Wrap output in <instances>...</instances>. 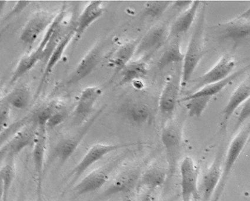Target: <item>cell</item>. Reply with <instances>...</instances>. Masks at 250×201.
<instances>
[{"label":"cell","mask_w":250,"mask_h":201,"mask_svg":"<svg viewBox=\"0 0 250 201\" xmlns=\"http://www.w3.org/2000/svg\"><path fill=\"white\" fill-rule=\"evenodd\" d=\"M57 111V105L51 103L39 111L36 117V122L39 127H47V123L53 115Z\"/></svg>","instance_id":"34"},{"label":"cell","mask_w":250,"mask_h":201,"mask_svg":"<svg viewBox=\"0 0 250 201\" xmlns=\"http://www.w3.org/2000/svg\"><path fill=\"white\" fill-rule=\"evenodd\" d=\"M249 67L250 65L240 69V70L235 72L234 73L231 74L228 78L224 79L223 81L206 85L205 87L200 89L199 90L194 92L188 96L183 98L182 99L180 100V101L185 102L186 100L194 97H207L212 98L215 95L220 93L221 91L224 90V88L230 84L231 82H233L238 77L246 73V71L248 70Z\"/></svg>","instance_id":"25"},{"label":"cell","mask_w":250,"mask_h":201,"mask_svg":"<svg viewBox=\"0 0 250 201\" xmlns=\"http://www.w3.org/2000/svg\"><path fill=\"white\" fill-rule=\"evenodd\" d=\"M130 144L96 143L89 148L83 159L72 172L75 181L79 179L89 168L108 154L126 147Z\"/></svg>","instance_id":"7"},{"label":"cell","mask_w":250,"mask_h":201,"mask_svg":"<svg viewBox=\"0 0 250 201\" xmlns=\"http://www.w3.org/2000/svg\"></svg>","instance_id":"45"},{"label":"cell","mask_w":250,"mask_h":201,"mask_svg":"<svg viewBox=\"0 0 250 201\" xmlns=\"http://www.w3.org/2000/svg\"><path fill=\"white\" fill-rule=\"evenodd\" d=\"M46 128L47 127L38 126L35 141L33 145V159L37 177V192H38L39 198L41 193L46 146H47Z\"/></svg>","instance_id":"15"},{"label":"cell","mask_w":250,"mask_h":201,"mask_svg":"<svg viewBox=\"0 0 250 201\" xmlns=\"http://www.w3.org/2000/svg\"><path fill=\"white\" fill-rule=\"evenodd\" d=\"M102 48L100 46L92 49L83 57L75 70L71 78L67 81V85H73L78 82L91 74L99 64L102 58Z\"/></svg>","instance_id":"18"},{"label":"cell","mask_w":250,"mask_h":201,"mask_svg":"<svg viewBox=\"0 0 250 201\" xmlns=\"http://www.w3.org/2000/svg\"><path fill=\"white\" fill-rule=\"evenodd\" d=\"M167 177V171L165 168L158 165L150 166L141 177L140 185L146 190L156 191L163 185Z\"/></svg>","instance_id":"27"},{"label":"cell","mask_w":250,"mask_h":201,"mask_svg":"<svg viewBox=\"0 0 250 201\" xmlns=\"http://www.w3.org/2000/svg\"><path fill=\"white\" fill-rule=\"evenodd\" d=\"M110 171L106 169H99L91 172L76 185L74 191L79 195L96 191L107 183Z\"/></svg>","instance_id":"21"},{"label":"cell","mask_w":250,"mask_h":201,"mask_svg":"<svg viewBox=\"0 0 250 201\" xmlns=\"http://www.w3.org/2000/svg\"><path fill=\"white\" fill-rule=\"evenodd\" d=\"M0 176L1 181V201H8L11 186L15 178V171L13 166L10 163L2 166Z\"/></svg>","instance_id":"32"},{"label":"cell","mask_w":250,"mask_h":201,"mask_svg":"<svg viewBox=\"0 0 250 201\" xmlns=\"http://www.w3.org/2000/svg\"><path fill=\"white\" fill-rule=\"evenodd\" d=\"M18 201H24V200H23L22 199H20Z\"/></svg>","instance_id":"42"},{"label":"cell","mask_w":250,"mask_h":201,"mask_svg":"<svg viewBox=\"0 0 250 201\" xmlns=\"http://www.w3.org/2000/svg\"><path fill=\"white\" fill-rule=\"evenodd\" d=\"M212 98L199 97L191 98L185 102L189 117L199 118L205 111Z\"/></svg>","instance_id":"31"},{"label":"cell","mask_w":250,"mask_h":201,"mask_svg":"<svg viewBox=\"0 0 250 201\" xmlns=\"http://www.w3.org/2000/svg\"><path fill=\"white\" fill-rule=\"evenodd\" d=\"M219 33L223 39L239 41L250 36V20L237 18L224 23L220 25Z\"/></svg>","instance_id":"20"},{"label":"cell","mask_w":250,"mask_h":201,"mask_svg":"<svg viewBox=\"0 0 250 201\" xmlns=\"http://www.w3.org/2000/svg\"><path fill=\"white\" fill-rule=\"evenodd\" d=\"M169 31L165 25H156L139 41L135 56L147 57L162 47L168 39Z\"/></svg>","instance_id":"11"},{"label":"cell","mask_w":250,"mask_h":201,"mask_svg":"<svg viewBox=\"0 0 250 201\" xmlns=\"http://www.w3.org/2000/svg\"><path fill=\"white\" fill-rule=\"evenodd\" d=\"M234 67L235 61L232 57H223L211 70L192 81V90L195 92L206 85L223 81L230 76Z\"/></svg>","instance_id":"9"},{"label":"cell","mask_w":250,"mask_h":201,"mask_svg":"<svg viewBox=\"0 0 250 201\" xmlns=\"http://www.w3.org/2000/svg\"><path fill=\"white\" fill-rule=\"evenodd\" d=\"M104 13L103 1H92L87 5L76 21L75 28V40H78L89 27L99 20Z\"/></svg>","instance_id":"16"},{"label":"cell","mask_w":250,"mask_h":201,"mask_svg":"<svg viewBox=\"0 0 250 201\" xmlns=\"http://www.w3.org/2000/svg\"><path fill=\"white\" fill-rule=\"evenodd\" d=\"M127 201H134L133 200H128Z\"/></svg>","instance_id":"41"},{"label":"cell","mask_w":250,"mask_h":201,"mask_svg":"<svg viewBox=\"0 0 250 201\" xmlns=\"http://www.w3.org/2000/svg\"><path fill=\"white\" fill-rule=\"evenodd\" d=\"M250 96V84L243 83L238 86L231 96L223 112L221 128L225 129L232 115L240 105L244 104Z\"/></svg>","instance_id":"23"},{"label":"cell","mask_w":250,"mask_h":201,"mask_svg":"<svg viewBox=\"0 0 250 201\" xmlns=\"http://www.w3.org/2000/svg\"><path fill=\"white\" fill-rule=\"evenodd\" d=\"M200 5V1H193L190 6L178 17L169 30L168 40L180 38L183 34L188 32L196 18Z\"/></svg>","instance_id":"17"},{"label":"cell","mask_w":250,"mask_h":201,"mask_svg":"<svg viewBox=\"0 0 250 201\" xmlns=\"http://www.w3.org/2000/svg\"><path fill=\"white\" fill-rule=\"evenodd\" d=\"M161 141L165 148L168 172L174 174L179 164L182 148V130L176 122H171L164 127Z\"/></svg>","instance_id":"4"},{"label":"cell","mask_w":250,"mask_h":201,"mask_svg":"<svg viewBox=\"0 0 250 201\" xmlns=\"http://www.w3.org/2000/svg\"><path fill=\"white\" fill-rule=\"evenodd\" d=\"M76 22H73V24L69 27L68 31H66L63 35L61 40L57 45L55 48L54 49L51 55L49 56L47 65L45 66L44 73L40 81V85L37 89L36 97H38L42 91L43 86H44L46 81L50 77L51 72L56 67L57 63L62 59L63 53H64L66 48L69 43H70L72 39L74 38L75 36V28H76Z\"/></svg>","instance_id":"14"},{"label":"cell","mask_w":250,"mask_h":201,"mask_svg":"<svg viewBox=\"0 0 250 201\" xmlns=\"http://www.w3.org/2000/svg\"><path fill=\"white\" fill-rule=\"evenodd\" d=\"M139 41H132L125 43L117 49L109 61V64L117 74L122 71L130 62V60L136 54Z\"/></svg>","instance_id":"26"},{"label":"cell","mask_w":250,"mask_h":201,"mask_svg":"<svg viewBox=\"0 0 250 201\" xmlns=\"http://www.w3.org/2000/svg\"><path fill=\"white\" fill-rule=\"evenodd\" d=\"M102 93V89L98 87H89L83 90L74 111L75 122L81 124L88 119Z\"/></svg>","instance_id":"12"},{"label":"cell","mask_w":250,"mask_h":201,"mask_svg":"<svg viewBox=\"0 0 250 201\" xmlns=\"http://www.w3.org/2000/svg\"><path fill=\"white\" fill-rule=\"evenodd\" d=\"M249 125H250V122L249 123Z\"/></svg>","instance_id":"44"},{"label":"cell","mask_w":250,"mask_h":201,"mask_svg":"<svg viewBox=\"0 0 250 201\" xmlns=\"http://www.w3.org/2000/svg\"><path fill=\"white\" fill-rule=\"evenodd\" d=\"M172 40V41L163 51L158 61V66L161 70L169 65H176L183 62L185 54H183L181 50L180 38Z\"/></svg>","instance_id":"28"},{"label":"cell","mask_w":250,"mask_h":201,"mask_svg":"<svg viewBox=\"0 0 250 201\" xmlns=\"http://www.w3.org/2000/svg\"><path fill=\"white\" fill-rule=\"evenodd\" d=\"M9 104L11 107L24 110L30 104L31 93L27 87L25 86H20L14 90L3 99Z\"/></svg>","instance_id":"30"},{"label":"cell","mask_w":250,"mask_h":201,"mask_svg":"<svg viewBox=\"0 0 250 201\" xmlns=\"http://www.w3.org/2000/svg\"><path fill=\"white\" fill-rule=\"evenodd\" d=\"M172 1H153L146 4L144 15L151 19L159 18L172 4Z\"/></svg>","instance_id":"33"},{"label":"cell","mask_w":250,"mask_h":201,"mask_svg":"<svg viewBox=\"0 0 250 201\" xmlns=\"http://www.w3.org/2000/svg\"><path fill=\"white\" fill-rule=\"evenodd\" d=\"M139 175L136 169H128L115 178L104 192L105 195H112L130 192L136 185Z\"/></svg>","instance_id":"22"},{"label":"cell","mask_w":250,"mask_h":201,"mask_svg":"<svg viewBox=\"0 0 250 201\" xmlns=\"http://www.w3.org/2000/svg\"><path fill=\"white\" fill-rule=\"evenodd\" d=\"M66 116H67V114L65 111L57 110L48 121L47 127L52 129L57 127L64 121Z\"/></svg>","instance_id":"37"},{"label":"cell","mask_w":250,"mask_h":201,"mask_svg":"<svg viewBox=\"0 0 250 201\" xmlns=\"http://www.w3.org/2000/svg\"><path fill=\"white\" fill-rule=\"evenodd\" d=\"M37 128V123L35 125L21 129L17 132L8 141L2 145L1 149V157H14L25 148L34 145L35 141Z\"/></svg>","instance_id":"10"},{"label":"cell","mask_w":250,"mask_h":201,"mask_svg":"<svg viewBox=\"0 0 250 201\" xmlns=\"http://www.w3.org/2000/svg\"><path fill=\"white\" fill-rule=\"evenodd\" d=\"M182 201L197 200L200 197L198 188V169L193 159L186 157L180 166Z\"/></svg>","instance_id":"5"},{"label":"cell","mask_w":250,"mask_h":201,"mask_svg":"<svg viewBox=\"0 0 250 201\" xmlns=\"http://www.w3.org/2000/svg\"><path fill=\"white\" fill-rule=\"evenodd\" d=\"M40 201V198H39L38 201Z\"/></svg>","instance_id":"43"},{"label":"cell","mask_w":250,"mask_h":201,"mask_svg":"<svg viewBox=\"0 0 250 201\" xmlns=\"http://www.w3.org/2000/svg\"><path fill=\"white\" fill-rule=\"evenodd\" d=\"M65 15V8H62L61 12L54 20L53 24L48 28L44 38L40 42L39 47H37L33 53L29 55L23 57L17 65L12 77H11L10 84H13L14 82L18 81L23 76L30 71L31 69L44 57H47L51 55L54 49L62 39V21Z\"/></svg>","instance_id":"1"},{"label":"cell","mask_w":250,"mask_h":201,"mask_svg":"<svg viewBox=\"0 0 250 201\" xmlns=\"http://www.w3.org/2000/svg\"><path fill=\"white\" fill-rule=\"evenodd\" d=\"M206 7L200 11L196 24L185 54L182 67V87L190 81L192 74L205 54V25Z\"/></svg>","instance_id":"2"},{"label":"cell","mask_w":250,"mask_h":201,"mask_svg":"<svg viewBox=\"0 0 250 201\" xmlns=\"http://www.w3.org/2000/svg\"><path fill=\"white\" fill-rule=\"evenodd\" d=\"M11 106L3 99L1 102V113H0V121H1V132L7 128L10 117Z\"/></svg>","instance_id":"36"},{"label":"cell","mask_w":250,"mask_h":201,"mask_svg":"<svg viewBox=\"0 0 250 201\" xmlns=\"http://www.w3.org/2000/svg\"><path fill=\"white\" fill-rule=\"evenodd\" d=\"M193 1H176L172 2L175 8L177 9H183V8H188Z\"/></svg>","instance_id":"39"},{"label":"cell","mask_w":250,"mask_h":201,"mask_svg":"<svg viewBox=\"0 0 250 201\" xmlns=\"http://www.w3.org/2000/svg\"><path fill=\"white\" fill-rule=\"evenodd\" d=\"M250 117V96L247 99L245 103L243 104V108L241 109L239 115L237 118L236 123H235L234 131H237L239 130L241 126L243 124L244 122Z\"/></svg>","instance_id":"35"},{"label":"cell","mask_w":250,"mask_h":201,"mask_svg":"<svg viewBox=\"0 0 250 201\" xmlns=\"http://www.w3.org/2000/svg\"><path fill=\"white\" fill-rule=\"evenodd\" d=\"M237 18L244 20H250V7L248 8L245 11L240 14L239 17H238Z\"/></svg>","instance_id":"40"},{"label":"cell","mask_w":250,"mask_h":201,"mask_svg":"<svg viewBox=\"0 0 250 201\" xmlns=\"http://www.w3.org/2000/svg\"><path fill=\"white\" fill-rule=\"evenodd\" d=\"M99 115V113L89 120L84 128L77 136L63 139L59 142L55 148V154L60 161L64 163L70 159L72 155L76 151L77 148H78L83 137L87 133L88 129L93 124Z\"/></svg>","instance_id":"19"},{"label":"cell","mask_w":250,"mask_h":201,"mask_svg":"<svg viewBox=\"0 0 250 201\" xmlns=\"http://www.w3.org/2000/svg\"><path fill=\"white\" fill-rule=\"evenodd\" d=\"M148 74V68L145 61H138L130 62L122 71L120 85L140 81L145 79Z\"/></svg>","instance_id":"29"},{"label":"cell","mask_w":250,"mask_h":201,"mask_svg":"<svg viewBox=\"0 0 250 201\" xmlns=\"http://www.w3.org/2000/svg\"><path fill=\"white\" fill-rule=\"evenodd\" d=\"M222 157L223 155L218 153L208 170L204 175L201 183V192L204 201L211 200L219 185L222 174Z\"/></svg>","instance_id":"13"},{"label":"cell","mask_w":250,"mask_h":201,"mask_svg":"<svg viewBox=\"0 0 250 201\" xmlns=\"http://www.w3.org/2000/svg\"><path fill=\"white\" fill-rule=\"evenodd\" d=\"M56 18L52 14L45 11L34 14L25 25L20 36L23 44L31 47L42 32L51 26Z\"/></svg>","instance_id":"8"},{"label":"cell","mask_w":250,"mask_h":201,"mask_svg":"<svg viewBox=\"0 0 250 201\" xmlns=\"http://www.w3.org/2000/svg\"><path fill=\"white\" fill-rule=\"evenodd\" d=\"M123 114L129 122L137 126H142L151 119L150 108L141 102L128 103L123 108Z\"/></svg>","instance_id":"24"},{"label":"cell","mask_w":250,"mask_h":201,"mask_svg":"<svg viewBox=\"0 0 250 201\" xmlns=\"http://www.w3.org/2000/svg\"><path fill=\"white\" fill-rule=\"evenodd\" d=\"M250 140V126L248 124L237 134L229 145L222 167L220 182L211 201H219L232 169Z\"/></svg>","instance_id":"3"},{"label":"cell","mask_w":250,"mask_h":201,"mask_svg":"<svg viewBox=\"0 0 250 201\" xmlns=\"http://www.w3.org/2000/svg\"><path fill=\"white\" fill-rule=\"evenodd\" d=\"M156 191L146 190L141 197L140 201H157Z\"/></svg>","instance_id":"38"},{"label":"cell","mask_w":250,"mask_h":201,"mask_svg":"<svg viewBox=\"0 0 250 201\" xmlns=\"http://www.w3.org/2000/svg\"><path fill=\"white\" fill-rule=\"evenodd\" d=\"M182 87V70H176L167 77L161 93L159 107L161 114L166 117L173 114L179 100Z\"/></svg>","instance_id":"6"}]
</instances>
